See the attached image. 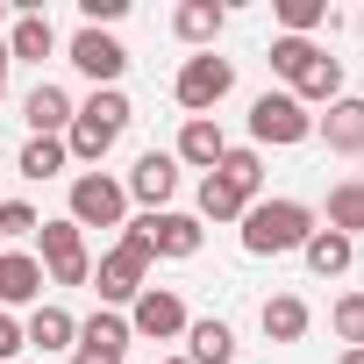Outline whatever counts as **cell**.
<instances>
[{"instance_id":"cell-1","label":"cell","mask_w":364,"mask_h":364,"mask_svg":"<svg viewBox=\"0 0 364 364\" xmlns=\"http://www.w3.org/2000/svg\"><path fill=\"white\" fill-rule=\"evenodd\" d=\"M272 72L293 79V100H300V107H307V100H343V58H328V50L307 43V36H279V43H272Z\"/></svg>"},{"instance_id":"cell-2","label":"cell","mask_w":364,"mask_h":364,"mask_svg":"<svg viewBox=\"0 0 364 364\" xmlns=\"http://www.w3.org/2000/svg\"><path fill=\"white\" fill-rule=\"evenodd\" d=\"M129 93L122 86H100L86 107H72V129H65V157H86V164H100L114 143H122V129H129Z\"/></svg>"},{"instance_id":"cell-3","label":"cell","mask_w":364,"mask_h":364,"mask_svg":"<svg viewBox=\"0 0 364 364\" xmlns=\"http://www.w3.org/2000/svg\"><path fill=\"white\" fill-rule=\"evenodd\" d=\"M314 236V208L300 200H250L243 208V250L250 257H286Z\"/></svg>"},{"instance_id":"cell-4","label":"cell","mask_w":364,"mask_h":364,"mask_svg":"<svg viewBox=\"0 0 364 364\" xmlns=\"http://www.w3.org/2000/svg\"><path fill=\"white\" fill-rule=\"evenodd\" d=\"M36 250H43L36 264H43L58 286H86V279H93V264H86V229H79V222H43V229H36Z\"/></svg>"},{"instance_id":"cell-5","label":"cell","mask_w":364,"mask_h":364,"mask_svg":"<svg viewBox=\"0 0 364 364\" xmlns=\"http://www.w3.org/2000/svg\"><path fill=\"white\" fill-rule=\"evenodd\" d=\"M143 272H150V243H143L136 229H122V243L100 257V300H107V307L136 300V293H143Z\"/></svg>"},{"instance_id":"cell-6","label":"cell","mask_w":364,"mask_h":364,"mask_svg":"<svg viewBox=\"0 0 364 364\" xmlns=\"http://www.w3.org/2000/svg\"><path fill=\"white\" fill-rule=\"evenodd\" d=\"M229 86H236V65H229V58H215V50H200V58H186V72H178V107L208 114V107H222V100H229Z\"/></svg>"},{"instance_id":"cell-7","label":"cell","mask_w":364,"mask_h":364,"mask_svg":"<svg viewBox=\"0 0 364 364\" xmlns=\"http://www.w3.org/2000/svg\"><path fill=\"white\" fill-rule=\"evenodd\" d=\"M129 336H150V343L186 336V300H178L171 286H143V293L129 300Z\"/></svg>"},{"instance_id":"cell-8","label":"cell","mask_w":364,"mask_h":364,"mask_svg":"<svg viewBox=\"0 0 364 364\" xmlns=\"http://www.w3.org/2000/svg\"><path fill=\"white\" fill-rule=\"evenodd\" d=\"M250 136H257V143H307V136H314V114H307L293 93H264V100L250 107Z\"/></svg>"},{"instance_id":"cell-9","label":"cell","mask_w":364,"mask_h":364,"mask_svg":"<svg viewBox=\"0 0 364 364\" xmlns=\"http://www.w3.org/2000/svg\"><path fill=\"white\" fill-rule=\"evenodd\" d=\"M122 208H129V193L114 178H100V171L72 178V222L79 229H122Z\"/></svg>"},{"instance_id":"cell-10","label":"cell","mask_w":364,"mask_h":364,"mask_svg":"<svg viewBox=\"0 0 364 364\" xmlns=\"http://www.w3.org/2000/svg\"><path fill=\"white\" fill-rule=\"evenodd\" d=\"M143 243H150V257H193L200 250V222L193 215H171V208H157V215H143V222H129Z\"/></svg>"},{"instance_id":"cell-11","label":"cell","mask_w":364,"mask_h":364,"mask_svg":"<svg viewBox=\"0 0 364 364\" xmlns=\"http://www.w3.org/2000/svg\"><path fill=\"white\" fill-rule=\"evenodd\" d=\"M72 65H79L93 86H114V79L129 72V50H122L107 29H79V36H72Z\"/></svg>"},{"instance_id":"cell-12","label":"cell","mask_w":364,"mask_h":364,"mask_svg":"<svg viewBox=\"0 0 364 364\" xmlns=\"http://www.w3.org/2000/svg\"><path fill=\"white\" fill-rule=\"evenodd\" d=\"M122 350H129V321L100 307V314L79 328V343H72V364H122Z\"/></svg>"},{"instance_id":"cell-13","label":"cell","mask_w":364,"mask_h":364,"mask_svg":"<svg viewBox=\"0 0 364 364\" xmlns=\"http://www.w3.org/2000/svg\"><path fill=\"white\" fill-rule=\"evenodd\" d=\"M129 193H136V200L157 215V208L178 193V157H164V150H143V157H136V171H129Z\"/></svg>"},{"instance_id":"cell-14","label":"cell","mask_w":364,"mask_h":364,"mask_svg":"<svg viewBox=\"0 0 364 364\" xmlns=\"http://www.w3.org/2000/svg\"><path fill=\"white\" fill-rule=\"evenodd\" d=\"M43 293V264L29 257V250H0V314L8 307H29Z\"/></svg>"},{"instance_id":"cell-15","label":"cell","mask_w":364,"mask_h":364,"mask_svg":"<svg viewBox=\"0 0 364 364\" xmlns=\"http://www.w3.org/2000/svg\"><path fill=\"white\" fill-rule=\"evenodd\" d=\"M321 136H328V150H343V157H364V100H328V114L314 122Z\"/></svg>"},{"instance_id":"cell-16","label":"cell","mask_w":364,"mask_h":364,"mask_svg":"<svg viewBox=\"0 0 364 364\" xmlns=\"http://www.w3.org/2000/svg\"><path fill=\"white\" fill-rule=\"evenodd\" d=\"M222 150H229V136H222V122H208V114H193L186 129H178V164L215 171V164H222Z\"/></svg>"},{"instance_id":"cell-17","label":"cell","mask_w":364,"mask_h":364,"mask_svg":"<svg viewBox=\"0 0 364 364\" xmlns=\"http://www.w3.org/2000/svg\"><path fill=\"white\" fill-rule=\"evenodd\" d=\"M22 114H29L36 136H65V129H72V100H65V86H50V79H36V93L22 100Z\"/></svg>"},{"instance_id":"cell-18","label":"cell","mask_w":364,"mask_h":364,"mask_svg":"<svg viewBox=\"0 0 364 364\" xmlns=\"http://www.w3.org/2000/svg\"><path fill=\"white\" fill-rule=\"evenodd\" d=\"M307 321H314V314H307V300H300V293H279V300H264V307H257V328H264L272 343H300V336H307Z\"/></svg>"},{"instance_id":"cell-19","label":"cell","mask_w":364,"mask_h":364,"mask_svg":"<svg viewBox=\"0 0 364 364\" xmlns=\"http://www.w3.org/2000/svg\"><path fill=\"white\" fill-rule=\"evenodd\" d=\"M22 343H29V350H72V343H79V321H72L65 307H36L29 328H22Z\"/></svg>"},{"instance_id":"cell-20","label":"cell","mask_w":364,"mask_h":364,"mask_svg":"<svg viewBox=\"0 0 364 364\" xmlns=\"http://www.w3.org/2000/svg\"><path fill=\"white\" fill-rule=\"evenodd\" d=\"M186 343H193V350H186L193 364H229V357H236V328L215 321V314H208V321H186Z\"/></svg>"},{"instance_id":"cell-21","label":"cell","mask_w":364,"mask_h":364,"mask_svg":"<svg viewBox=\"0 0 364 364\" xmlns=\"http://www.w3.org/2000/svg\"><path fill=\"white\" fill-rule=\"evenodd\" d=\"M50 43H58V29H50V15H36V8H22L15 15V36H8V58H50Z\"/></svg>"},{"instance_id":"cell-22","label":"cell","mask_w":364,"mask_h":364,"mask_svg":"<svg viewBox=\"0 0 364 364\" xmlns=\"http://www.w3.org/2000/svg\"><path fill=\"white\" fill-rule=\"evenodd\" d=\"M300 250H307V272L314 279H343L350 272V236H336V229H314Z\"/></svg>"},{"instance_id":"cell-23","label":"cell","mask_w":364,"mask_h":364,"mask_svg":"<svg viewBox=\"0 0 364 364\" xmlns=\"http://www.w3.org/2000/svg\"><path fill=\"white\" fill-rule=\"evenodd\" d=\"M328 229H336V236H364V178L328 186Z\"/></svg>"},{"instance_id":"cell-24","label":"cell","mask_w":364,"mask_h":364,"mask_svg":"<svg viewBox=\"0 0 364 364\" xmlns=\"http://www.w3.org/2000/svg\"><path fill=\"white\" fill-rule=\"evenodd\" d=\"M215 178H229V186H236L243 200H257V186H264V157H257V150H222Z\"/></svg>"},{"instance_id":"cell-25","label":"cell","mask_w":364,"mask_h":364,"mask_svg":"<svg viewBox=\"0 0 364 364\" xmlns=\"http://www.w3.org/2000/svg\"><path fill=\"white\" fill-rule=\"evenodd\" d=\"M171 29L186 36V43H215L222 36V8H215V0H186V8L171 15Z\"/></svg>"},{"instance_id":"cell-26","label":"cell","mask_w":364,"mask_h":364,"mask_svg":"<svg viewBox=\"0 0 364 364\" xmlns=\"http://www.w3.org/2000/svg\"><path fill=\"white\" fill-rule=\"evenodd\" d=\"M243 208H250V200L229 186V178H215V171L200 178V215H208V222H243Z\"/></svg>"},{"instance_id":"cell-27","label":"cell","mask_w":364,"mask_h":364,"mask_svg":"<svg viewBox=\"0 0 364 364\" xmlns=\"http://www.w3.org/2000/svg\"><path fill=\"white\" fill-rule=\"evenodd\" d=\"M65 171V136H29L22 143V178H58Z\"/></svg>"},{"instance_id":"cell-28","label":"cell","mask_w":364,"mask_h":364,"mask_svg":"<svg viewBox=\"0 0 364 364\" xmlns=\"http://www.w3.org/2000/svg\"><path fill=\"white\" fill-rule=\"evenodd\" d=\"M279 22H286V36H307L328 22V0H279Z\"/></svg>"},{"instance_id":"cell-29","label":"cell","mask_w":364,"mask_h":364,"mask_svg":"<svg viewBox=\"0 0 364 364\" xmlns=\"http://www.w3.org/2000/svg\"><path fill=\"white\" fill-rule=\"evenodd\" d=\"M328 321H336V336H343V343H350V350H364V293H343V300H336V314H328Z\"/></svg>"},{"instance_id":"cell-30","label":"cell","mask_w":364,"mask_h":364,"mask_svg":"<svg viewBox=\"0 0 364 364\" xmlns=\"http://www.w3.org/2000/svg\"><path fill=\"white\" fill-rule=\"evenodd\" d=\"M43 222H36V208H22V200H0V243L8 236H36Z\"/></svg>"},{"instance_id":"cell-31","label":"cell","mask_w":364,"mask_h":364,"mask_svg":"<svg viewBox=\"0 0 364 364\" xmlns=\"http://www.w3.org/2000/svg\"><path fill=\"white\" fill-rule=\"evenodd\" d=\"M79 15H86V29H100V22H122L129 15V0H79Z\"/></svg>"},{"instance_id":"cell-32","label":"cell","mask_w":364,"mask_h":364,"mask_svg":"<svg viewBox=\"0 0 364 364\" xmlns=\"http://www.w3.org/2000/svg\"><path fill=\"white\" fill-rule=\"evenodd\" d=\"M15 350H29V343H22V328H15L8 314H0V357H15Z\"/></svg>"},{"instance_id":"cell-33","label":"cell","mask_w":364,"mask_h":364,"mask_svg":"<svg viewBox=\"0 0 364 364\" xmlns=\"http://www.w3.org/2000/svg\"><path fill=\"white\" fill-rule=\"evenodd\" d=\"M8 65H15V58H8V43H0V86H8Z\"/></svg>"},{"instance_id":"cell-34","label":"cell","mask_w":364,"mask_h":364,"mask_svg":"<svg viewBox=\"0 0 364 364\" xmlns=\"http://www.w3.org/2000/svg\"><path fill=\"white\" fill-rule=\"evenodd\" d=\"M343 364H364V350H343Z\"/></svg>"},{"instance_id":"cell-35","label":"cell","mask_w":364,"mask_h":364,"mask_svg":"<svg viewBox=\"0 0 364 364\" xmlns=\"http://www.w3.org/2000/svg\"><path fill=\"white\" fill-rule=\"evenodd\" d=\"M164 364H193V357H164Z\"/></svg>"},{"instance_id":"cell-36","label":"cell","mask_w":364,"mask_h":364,"mask_svg":"<svg viewBox=\"0 0 364 364\" xmlns=\"http://www.w3.org/2000/svg\"><path fill=\"white\" fill-rule=\"evenodd\" d=\"M0 22H8V0H0Z\"/></svg>"},{"instance_id":"cell-37","label":"cell","mask_w":364,"mask_h":364,"mask_svg":"<svg viewBox=\"0 0 364 364\" xmlns=\"http://www.w3.org/2000/svg\"><path fill=\"white\" fill-rule=\"evenodd\" d=\"M357 29H364V15H357Z\"/></svg>"}]
</instances>
